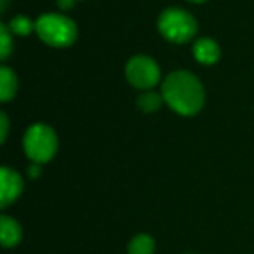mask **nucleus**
Here are the masks:
<instances>
[{
  "label": "nucleus",
  "instance_id": "f257e3e1",
  "mask_svg": "<svg viewBox=\"0 0 254 254\" xmlns=\"http://www.w3.org/2000/svg\"><path fill=\"white\" fill-rule=\"evenodd\" d=\"M166 105L181 117H195L205 105V89L200 78L187 70H174L160 84Z\"/></svg>",
  "mask_w": 254,
  "mask_h": 254
},
{
  "label": "nucleus",
  "instance_id": "f03ea898",
  "mask_svg": "<svg viewBox=\"0 0 254 254\" xmlns=\"http://www.w3.org/2000/svg\"><path fill=\"white\" fill-rule=\"evenodd\" d=\"M35 33L46 46L64 49L75 44L78 28L64 12H46L35 19Z\"/></svg>",
  "mask_w": 254,
  "mask_h": 254
},
{
  "label": "nucleus",
  "instance_id": "7ed1b4c3",
  "mask_svg": "<svg viewBox=\"0 0 254 254\" xmlns=\"http://www.w3.org/2000/svg\"><path fill=\"white\" fill-rule=\"evenodd\" d=\"M60 148V139L53 127L44 122H35L23 134V152L32 164L51 162Z\"/></svg>",
  "mask_w": 254,
  "mask_h": 254
},
{
  "label": "nucleus",
  "instance_id": "20e7f679",
  "mask_svg": "<svg viewBox=\"0 0 254 254\" xmlns=\"http://www.w3.org/2000/svg\"><path fill=\"white\" fill-rule=\"evenodd\" d=\"M157 30L171 44H188L198 32V23L191 12L181 7H166L157 19Z\"/></svg>",
  "mask_w": 254,
  "mask_h": 254
},
{
  "label": "nucleus",
  "instance_id": "39448f33",
  "mask_svg": "<svg viewBox=\"0 0 254 254\" xmlns=\"http://www.w3.org/2000/svg\"><path fill=\"white\" fill-rule=\"evenodd\" d=\"M127 82L138 91H152L159 84H162L160 66L153 58L146 54H136L126 64Z\"/></svg>",
  "mask_w": 254,
  "mask_h": 254
},
{
  "label": "nucleus",
  "instance_id": "423d86ee",
  "mask_svg": "<svg viewBox=\"0 0 254 254\" xmlns=\"http://www.w3.org/2000/svg\"><path fill=\"white\" fill-rule=\"evenodd\" d=\"M25 180L21 174L14 169L4 166L0 171V205L2 209H7L11 204H14L23 193Z\"/></svg>",
  "mask_w": 254,
  "mask_h": 254
},
{
  "label": "nucleus",
  "instance_id": "0eeeda50",
  "mask_svg": "<svg viewBox=\"0 0 254 254\" xmlns=\"http://www.w3.org/2000/svg\"><path fill=\"white\" fill-rule=\"evenodd\" d=\"M191 54H193V60L197 63L204 64V66H212L221 58V47L211 37H200V39L193 40Z\"/></svg>",
  "mask_w": 254,
  "mask_h": 254
},
{
  "label": "nucleus",
  "instance_id": "6e6552de",
  "mask_svg": "<svg viewBox=\"0 0 254 254\" xmlns=\"http://www.w3.org/2000/svg\"><path fill=\"white\" fill-rule=\"evenodd\" d=\"M23 239V228L14 218L7 214L0 216V240H2V247L11 249L16 247Z\"/></svg>",
  "mask_w": 254,
  "mask_h": 254
},
{
  "label": "nucleus",
  "instance_id": "1a4fd4ad",
  "mask_svg": "<svg viewBox=\"0 0 254 254\" xmlns=\"http://www.w3.org/2000/svg\"><path fill=\"white\" fill-rule=\"evenodd\" d=\"M18 75L7 64H2L0 66V101L2 103H9L16 98L18 94Z\"/></svg>",
  "mask_w": 254,
  "mask_h": 254
},
{
  "label": "nucleus",
  "instance_id": "9d476101",
  "mask_svg": "<svg viewBox=\"0 0 254 254\" xmlns=\"http://www.w3.org/2000/svg\"><path fill=\"white\" fill-rule=\"evenodd\" d=\"M164 96L162 92H157L155 89L152 91H143L141 94L136 98V108L141 113H157L164 105Z\"/></svg>",
  "mask_w": 254,
  "mask_h": 254
},
{
  "label": "nucleus",
  "instance_id": "9b49d317",
  "mask_svg": "<svg viewBox=\"0 0 254 254\" xmlns=\"http://www.w3.org/2000/svg\"><path fill=\"white\" fill-rule=\"evenodd\" d=\"M155 253V240L148 233H138L131 239L127 246V254H153Z\"/></svg>",
  "mask_w": 254,
  "mask_h": 254
},
{
  "label": "nucleus",
  "instance_id": "f8f14e48",
  "mask_svg": "<svg viewBox=\"0 0 254 254\" xmlns=\"http://www.w3.org/2000/svg\"><path fill=\"white\" fill-rule=\"evenodd\" d=\"M7 26L14 37H26L35 32V21L30 19L28 16H25V14L12 16V18L9 19Z\"/></svg>",
  "mask_w": 254,
  "mask_h": 254
},
{
  "label": "nucleus",
  "instance_id": "ddd939ff",
  "mask_svg": "<svg viewBox=\"0 0 254 254\" xmlns=\"http://www.w3.org/2000/svg\"><path fill=\"white\" fill-rule=\"evenodd\" d=\"M12 51H14V35L9 30L7 23H2L0 25V60L4 64L11 58Z\"/></svg>",
  "mask_w": 254,
  "mask_h": 254
},
{
  "label": "nucleus",
  "instance_id": "4468645a",
  "mask_svg": "<svg viewBox=\"0 0 254 254\" xmlns=\"http://www.w3.org/2000/svg\"><path fill=\"white\" fill-rule=\"evenodd\" d=\"M9 127H11V122H9V117L5 112L0 113V143L4 145L7 141V136H9Z\"/></svg>",
  "mask_w": 254,
  "mask_h": 254
},
{
  "label": "nucleus",
  "instance_id": "2eb2a0df",
  "mask_svg": "<svg viewBox=\"0 0 254 254\" xmlns=\"http://www.w3.org/2000/svg\"><path fill=\"white\" fill-rule=\"evenodd\" d=\"M75 0H58V9H60L61 12H64V11H70V9H73L75 7Z\"/></svg>",
  "mask_w": 254,
  "mask_h": 254
},
{
  "label": "nucleus",
  "instance_id": "dca6fc26",
  "mask_svg": "<svg viewBox=\"0 0 254 254\" xmlns=\"http://www.w3.org/2000/svg\"><path fill=\"white\" fill-rule=\"evenodd\" d=\"M40 173H42V166H39V164H32V166H30L28 174H30V178H32V180H35Z\"/></svg>",
  "mask_w": 254,
  "mask_h": 254
},
{
  "label": "nucleus",
  "instance_id": "f3484780",
  "mask_svg": "<svg viewBox=\"0 0 254 254\" xmlns=\"http://www.w3.org/2000/svg\"><path fill=\"white\" fill-rule=\"evenodd\" d=\"M7 5H9V0H0V9H2V12H5Z\"/></svg>",
  "mask_w": 254,
  "mask_h": 254
},
{
  "label": "nucleus",
  "instance_id": "a211bd4d",
  "mask_svg": "<svg viewBox=\"0 0 254 254\" xmlns=\"http://www.w3.org/2000/svg\"><path fill=\"white\" fill-rule=\"evenodd\" d=\"M187 2H190V4H205L209 0H187Z\"/></svg>",
  "mask_w": 254,
  "mask_h": 254
},
{
  "label": "nucleus",
  "instance_id": "6ab92c4d",
  "mask_svg": "<svg viewBox=\"0 0 254 254\" xmlns=\"http://www.w3.org/2000/svg\"><path fill=\"white\" fill-rule=\"evenodd\" d=\"M75 2H80V0H75Z\"/></svg>",
  "mask_w": 254,
  "mask_h": 254
}]
</instances>
